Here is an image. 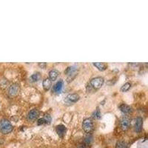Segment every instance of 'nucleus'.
I'll return each instance as SVG.
<instances>
[{"label":"nucleus","instance_id":"obj_16","mask_svg":"<svg viewBox=\"0 0 148 148\" xmlns=\"http://www.w3.org/2000/svg\"><path fill=\"white\" fill-rule=\"evenodd\" d=\"M76 67L75 66H71V67H68L67 69L64 71V73L68 75V76H71L73 74H74V73L76 72Z\"/></svg>","mask_w":148,"mask_h":148},{"label":"nucleus","instance_id":"obj_7","mask_svg":"<svg viewBox=\"0 0 148 148\" xmlns=\"http://www.w3.org/2000/svg\"><path fill=\"white\" fill-rule=\"evenodd\" d=\"M39 112L37 109H33L31 110H30L28 112L27 115V119L28 121H34L36 119H37V118L39 117Z\"/></svg>","mask_w":148,"mask_h":148},{"label":"nucleus","instance_id":"obj_23","mask_svg":"<svg viewBox=\"0 0 148 148\" xmlns=\"http://www.w3.org/2000/svg\"><path fill=\"white\" fill-rule=\"evenodd\" d=\"M79 148H86V147H85V146H84V145H82V146L79 147Z\"/></svg>","mask_w":148,"mask_h":148},{"label":"nucleus","instance_id":"obj_17","mask_svg":"<svg viewBox=\"0 0 148 148\" xmlns=\"http://www.w3.org/2000/svg\"><path fill=\"white\" fill-rule=\"evenodd\" d=\"M41 79V74L39 73H35L30 76V80L33 82H36L39 81Z\"/></svg>","mask_w":148,"mask_h":148},{"label":"nucleus","instance_id":"obj_20","mask_svg":"<svg viewBox=\"0 0 148 148\" xmlns=\"http://www.w3.org/2000/svg\"><path fill=\"white\" fill-rule=\"evenodd\" d=\"M101 112H100L99 109L97 108V109L93 112V113H92V117H93L94 119H99L101 118Z\"/></svg>","mask_w":148,"mask_h":148},{"label":"nucleus","instance_id":"obj_9","mask_svg":"<svg viewBox=\"0 0 148 148\" xmlns=\"http://www.w3.org/2000/svg\"><path fill=\"white\" fill-rule=\"evenodd\" d=\"M51 120H52V119H51V116L47 114L45 115L43 118L39 119L38 120V121H37V124H38V125H50L51 122Z\"/></svg>","mask_w":148,"mask_h":148},{"label":"nucleus","instance_id":"obj_8","mask_svg":"<svg viewBox=\"0 0 148 148\" xmlns=\"http://www.w3.org/2000/svg\"><path fill=\"white\" fill-rule=\"evenodd\" d=\"M142 127H143V119L141 117H137L136 119V121H135L134 125V130L136 133H140L142 130Z\"/></svg>","mask_w":148,"mask_h":148},{"label":"nucleus","instance_id":"obj_12","mask_svg":"<svg viewBox=\"0 0 148 148\" xmlns=\"http://www.w3.org/2000/svg\"><path fill=\"white\" fill-rule=\"evenodd\" d=\"M80 99V96L77 93H71L67 96V101H69L70 103H76Z\"/></svg>","mask_w":148,"mask_h":148},{"label":"nucleus","instance_id":"obj_6","mask_svg":"<svg viewBox=\"0 0 148 148\" xmlns=\"http://www.w3.org/2000/svg\"><path fill=\"white\" fill-rule=\"evenodd\" d=\"M63 88H64V82L62 79H60L59 81H58L54 84V86L53 87L52 92L55 94H59L62 91Z\"/></svg>","mask_w":148,"mask_h":148},{"label":"nucleus","instance_id":"obj_19","mask_svg":"<svg viewBox=\"0 0 148 148\" xmlns=\"http://www.w3.org/2000/svg\"><path fill=\"white\" fill-rule=\"evenodd\" d=\"M92 141V138L91 136H88L87 137H85L84 140V146H89L91 145Z\"/></svg>","mask_w":148,"mask_h":148},{"label":"nucleus","instance_id":"obj_1","mask_svg":"<svg viewBox=\"0 0 148 148\" xmlns=\"http://www.w3.org/2000/svg\"><path fill=\"white\" fill-rule=\"evenodd\" d=\"M14 130V126L9 120L2 119L0 120V133L7 135L11 133Z\"/></svg>","mask_w":148,"mask_h":148},{"label":"nucleus","instance_id":"obj_21","mask_svg":"<svg viewBox=\"0 0 148 148\" xmlns=\"http://www.w3.org/2000/svg\"><path fill=\"white\" fill-rule=\"evenodd\" d=\"M116 148H127V144L125 141H119L116 143Z\"/></svg>","mask_w":148,"mask_h":148},{"label":"nucleus","instance_id":"obj_22","mask_svg":"<svg viewBox=\"0 0 148 148\" xmlns=\"http://www.w3.org/2000/svg\"><path fill=\"white\" fill-rule=\"evenodd\" d=\"M47 64L46 63H39V66H40L42 68H45L46 67Z\"/></svg>","mask_w":148,"mask_h":148},{"label":"nucleus","instance_id":"obj_18","mask_svg":"<svg viewBox=\"0 0 148 148\" xmlns=\"http://www.w3.org/2000/svg\"><path fill=\"white\" fill-rule=\"evenodd\" d=\"M130 88H131V83L126 82L125 84H124L122 86H121V91L122 92H127V91H128L130 89Z\"/></svg>","mask_w":148,"mask_h":148},{"label":"nucleus","instance_id":"obj_11","mask_svg":"<svg viewBox=\"0 0 148 148\" xmlns=\"http://www.w3.org/2000/svg\"><path fill=\"white\" fill-rule=\"evenodd\" d=\"M119 108V110H121V112H122L125 114H129V113H130L133 111V109H132L131 107L125 104H120Z\"/></svg>","mask_w":148,"mask_h":148},{"label":"nucleus","instance_id":"obj_3","mask_svg":"<svg viewBox=\"0 0 148 148\" xmlns=\"http://www.w3.org/2000/svg\"><path fill=\"white\" fill-rule=\"evenodd\" d=\"M82 128L84 131L87 133H90L93 129V122L92 120L90 118H87L83 121Z\"/></svg>","mask_w":148,"mask_h":148},{"label":"nucleus","instance_id":"obj_10","mask_svg":"<svg viewBox=\"0 0 148 148\" xmlns=\"http://www.w3.org/2000/svg\"><path fill=\"white\" fill-rule=\"evenodd\" d=\"M56 130L57 134L59 135V136L61 137V138H62V137H64L65 136L66 132H67V128H66V127L64 125H59L56 126Z\"/></svg>","mask_w":148,"mask_h":148},{"label":"nucleus","instance_id":"obj_15","mask_svg":"<svg viewBox=\"0 0 148 148\" xmlns=\"http://www.w3.org/2000/svg\"><path fill=\"white\" fill-rule=\"evenodd\" d=\"M93 66L97 68L99 71H104L108 68V64L106 63H104V62H93L92 63Z\"/></svg>","mask_w":148,"mask_h":148},{"label":"nucleus","instance_id":"obj_13","mask_svg":"<svg viewBox=\"0 0 148 148\" xmlns=\"http://www.w3.org/2000/svg\"><path fill=\"white\" fill-rule=\"evenodd\" d=\"M59 75V72L56 69L51 70L50 72H49V79L51 82H54L56 80V79L58 78Z\"/></svg>","mask_w":148,"mask_h":148},{"label":"nucleus","instance_id":"obj_4","mask_svg":"<svg viewBox=\"0 0 148 148\" xmlns=\"http://www.w3.org/2000/svg\"><path fill=\"white\" fill-rule=\"evenodd\" d=\"M120 127L122 130L126 131L130 127L131 125V121H130V119L127 116H123L122 118L120 120Z\"/></svg>","mask_w":148,"mask_h":148},{"label":"nucleus","instance_id":"obj_5","mask_svg":"<svg viewBox=\"0 0 148 148\" xmlns=\"http://www.w3.org/2000/svg\"><path fill=\"white\" fill-rule=\"evenodd\" d=\"M20 91V88L18 84H13L9 87L8 90V93L10 97H15L18 94Z\"/></svg>","mask_w":148,"mask_h":148},{"label":"nucleus","instance_id":"obj_2","mask_svg":"<svg viewBox=\"0 0 148 148\" xmlns=\"http://www.w3.org/2000/svg\"><path fill=\"white\" fill-rule=\"evenodd\" d=\"M104 78L101 77V76H97V77H95L93 79H92L90 82V84L92 87L93 89H99L102 87V85L104 84Z\"/></svg>","mask_w":148,"mask_h":148},{"label":"nucleus","instance_id":"obj_14","mask_svg":"<svg viewBox=\"0 0 148 148\" xmlns=\"http://www.w3.org/2000/svg\"><path fill=\"white\" fill-rule=\"evenodd\" d=\"M51 84H52V82L50 80L49 78H46L42 81V87L45 91H47L51 89Z\"/></svg>","mask_w":148,"mask_h":148}]
</instances>
